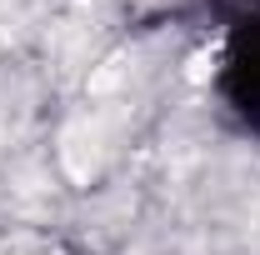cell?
I'll return each instance as SVG.
<instances>
[{"label":"cell","instance_id":"obj_1","mask_svg":"<svg viewBox=\"0 0 260 255\" xmlns=\"http://www.w3.org/2000/svg\"><path fill=\"white\" fill-rule=\"evenodd\" d=\"M220 100L245 130L260 135V5L235 15L220 65Z\"/></svg>","mask_w":260,"mask_h":255}]
</instances>
